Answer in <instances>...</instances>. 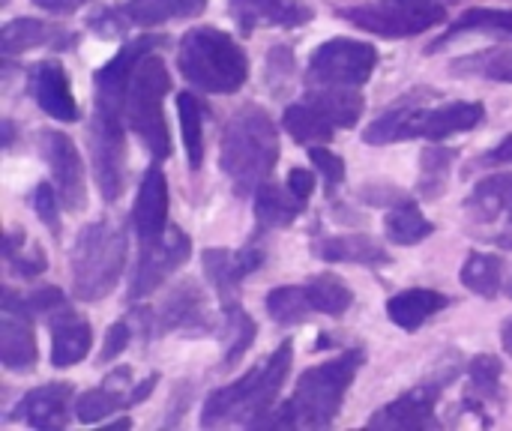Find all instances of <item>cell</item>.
Returning a JSON list of instances; mask_svg holds the SVG:
<instances>
[{"mask_svg":"<svg viewBox=\"0 0 512 431\" xmlns=\"http://www.w3.org/2000/svg\"><path fill=\"white\" fill-rule=\"evenodd\" d=\"M429 96H435V90H426V87L405 93L378 120L369 123V129L363 132V141L372 147L414 141V138L447 141L453 135L483 126V120H486L483 102H444V105L426 108Z\"/></svg>","mask_w":512,"mask_h":431,"instance_id":"1","label":"cell"},{"mask_svg":"<svg viewBox=\"0 0 512 431\" xmlns=\"http://www.w3.org/2000/svg\"><path fill=\"white\" fill-rule=\"evenodd\" d=\"M477 165H486V168H504V165H512V135H507L504 141H498L486 156H480Z\"/></svg>","mask_w":512,"mask_h":431,"instance_id":"51","label":"cell"},{"mask_svg":"<svg viewBox=\"0 0 512 431\" xmlns=\"http://www.w3.org/2000/svg\"><path fill=\"white\" fill-rule=\"evenodd\" d=\"M132 381V369L129 366H120L114 369L111 375H105V381L96 387V390H87L75 399V417L78 423L84 426H99L105 423L111 414H117L120 408L129 405V396H126V387Z\"/></svg>","mask_w":512,"mask_h":431,"instance_id":"24","label":"cell"},{"mask_svg":"<svg viewBox=\"0 0 512 431\" xmlns=\"http://www.w3.org/2000/svg\"><path fill=\"white\" fill-rule=\"evenodd\" d=\"M171 90V75L168 66L162 63V57L147 54L132 75L129 84V99H126V120L129 129L141 138V144L150 150V156L156 162L171 159L174 144H171V132L162 114V99Z\"/></svg>","mask_w":512,"mask_h":431,"instance_id":"7","label":"cell"},{"mask_svg":"<svg viewBox=\"0 0 512 431\" xmlns=\"http://www.w3.org/2000/svg\"><path fill=\"white\" fill-rule=\"evenodd\" d=\"M177 114H180V132H183L189 168L201 171V165H204V105L192 90H183V93H177Z\"/></svg>","mask_w":512,"mask_h":431,"instance_id":"38","label":"cell"},{"mask_svg":"<svg viewBox=\"0 0 512 431\" xmlns=\"http://www.w3.org/2000/svg\"><path fill=\"white\" fill-rule=\"evenodd\" d=\"M450 306V297L435 291V288H408L390 297L387 303V315L396 327L417 333L429 318H435L438 312H444Z\"/></svg>","mask_w":512,"mask_h":431,"instance_id":"25","label":"cell"},{"mask_svg":"<svg viewBox=\"0 0 512 431\" xmlns=\"http://www.w3.org/2000/svg\"><path fill=\"white\" fill-rule=\"evenodd\" d=\"M465 210L480 222L507 219L512 225V171L492 174L474 186V192L465 201Z\"/></svg>","mask_w":512,"mask_h":431,"instance_id":"29","label":"cell"},{"mask_svg":"<svg viewBox=\"0 0 512 431\" xmlns=\"http://www.w3.org/2000/svg\"><path fill=\"white\" fill-rule=\"evenodd\" d=\"M201 267H204V276L207 282L216 288V294L222 300H231V294L237 291L240 282H246L255 270L264 267V252L249 243L243 249H204L201 252Z\"/></svg>","mask_w":512,"mask_h":431,"instance_id":"18","label":"cell"},{"mask_svg":"<svg viewBox=\"0 0 512 431\" xmlns=\"http://www.w3.org/2000/svg\"><path fill=\"white\" fill-rule=\"evenodd\" d=\"M318 258H324L327 264H360V267H387L393 258L390 252L369 234H339V237H327L318 243Z\"/></svg>","mask_w":512,"mask_h":431,"instance_id":"27","label":"cell"},{"mask_svg":"<svg viewBox=\"0 0 512 431\" xmlns=\"http://www.w3.org/2000/svg\"><path fill=\"white\" fill-rule=\"evenodd\" d=\"M228 15L243 36H252L261 27L297 30L315 18V9L306 0H228Z\"/></svg>","mask_w":512,"mask_h":431,"instance_id":"17","label":"cell"},{"mask_svg":"<svg viewBox=\"0 0 512 431\" xmlns=\"http://www.w3.org/2000/svg\"><path fill=\"white\" fill-rule=\"evenodd\" d=\"M507 294H510V297H512V279H510V282H507Z\"/></svg>","mask_w":512,"mask_h":431,"instance_id":"57","label":"cell"},{"mask_svg":"<svg viewBox=\"0 0 512 431\" xmlns=\"http://www.w3.org/2000/svg\"><path fill=\"white\" fill-rule=\"evenodd\" d=\"M291 360H294V342L285 339L264 363L252 366L240 381L213 390L204 399L201 426L204 429H219V426L258 429L282 393V384L291 372Z\"/></svg>","mask_w":512,"mask_h":431,"instance_id":"3","label":"cell"},{"mask_svg":"<svg viewBox=\"0 0 512 431\" xmlns=\"http://www.w3.org/2000/svg\"><path fill=\"white\" fill-rule=\"evenodd\" d=\"M87 24H90V30H96L102 39H117V36H123L126 27H129L126 18L120 15V9H102V12L90 15Z\"/></svg>","mask_w":512,"mask_h":431,"instance_id":"48","label":"cell"},{"mask_svg":"<svg viewBox=\"0 0 512 431\" xmlns=\"http://www.w3.org/2000/svg\"><path fill=\"white\" fill-rule=\"evenodd\" d=\"M3 246H6V261H12V258L18 255V249H24V231H18V228H15V231H9Z\"/></svg>","mask_w":512,"mask_h":431,"instance_id":"54","label":"cell"},{"mask_svg":"<svg viewBox=\"0 0 512 431\" xmlns=\"http://www.w3.org/2000/svg\"><path fill=\"white\" fill-rule=\"evenodd\" d=\"M282 126H285V132L297 144H306V147L327 144L333 138V132H336V126L330 123V117L315 102H309V99L288 105L285 114H282Z\"/></svg>","mask_w":512,"mask_h":431,"instance_id":"32","label":"cell"},{"mask_svg":"<svg viewBox=\"0 0 512 431\" xmlns=\"http://www.w3.org/2000/svg\"><path fill=\"white\" fill-rule=\"evenodd\" d=\"M465 33H489V36H510L512 39V9H492V6H474V9H465L450 27L444 36H438L426 54L438 51L441 45H447L450 39L456 36H465Z\"/></svg>","mask_w":512,"mask_h":431,"instance_id":"30","label":"cell"},{"mask_svg":"<svg viewBox=\"0 0 512 431\" xmlns=\"http://www.w3.org/2000/svg\"><path fill=\"white\" fill-rule=\"evenodd\" d=\"M459 375V363L450 366L444 375L417 384L414 390L402 393L399 399H393L390 405H384L381 411H375L369 417V429H432L438 426L435 420V405L441 399V393L447 390V384Z\"/></svg>","mask_w":512,"mask_h":431,"instance_id":"13","label":"cell"},{"mask_svg":"<svg viewBox=\"0 0 512 431\" xmlns=\"http://www.w3.org/2000/svg\"><path fill=\"white\" fill-rule=\"evenodd\" d=\"M42 156L51 168L60 204L72 213H81L87 207V180H84L81 153L75 150L72 138L57 129H45L42 132Z\"/></svg>","mask_w":512,"mask_h":431,"instance_id":"14","label":"cell"},{"mask_svg":"<svg viewBox=\"0 0 512 431\" xmlns=\"http://www.w3.org/2000/svg\"><path fill=\"white\" fill-rule=\"evenodd\" d=\"M255 237L264 231H276V228H288L297 222V216H303L306 201L297 198L291 189L285 192L276 183H261L255 189Z\"/></svg>","mask_w":512,"mask_h":431,"instance_id":"26","label":"cell"},{"mask_svg":"<svg viewBox=\"0 0 512 431\" xmlns=\"http://www.w3.org/2000/svg\"><path fill=\"white\" fill-rule=\"evenodd\" d=\"M501 279H504V258H501V255L474 249V252L465 258L462 285H465L471 294L486 297V300H495V297L501 294Z\"/></svg>","mask_w":512,"mask_h":431,"instance_id":"37","label":"cell"},{"mask_svg":"<svg viewBox=\"0 0 512 431\" xmlns=\"http://www.w3.org/2000/svg\"><path fill=\"white\" fill-rule=\"evenodd\" d=\"M279 162V132L261 105H243L231 114L222 132L219 165L234 186L237 198L255 195Z\"/></svg>","mask_w":512,"mask_h":431,"instance_id":"4","label":"cell"},{"mask_svg":"<svg viewBox=\"0 0 512 431\" xmlns=\"http://www.w3.org/2000/svg\"><path fill=\"white\" fill-rule=\"evenodd\" d=\"M39 360L30 312L21 306V297L15 291H3V309H0V363L6 372L24 375L33 372Z\"/></svg>","mask_w":512,"mask_h":431,"instance_id":"15","label":"cell"},{"mask_svg":"<svg viewBox=\"0 0 512 431\" xmlns=\"http://www.w3.org/2000/svg\"><path fill=\"white\" fill-rule=\"evenodd\" d=\"M129 339H132V327H129V321H114V324L105 330L102 351H99V363L120 360V354L129 348Z\"/></svg>","mask_w":512,"mask_h":431,"instance_id":"46","label":"cell"},{"mask_svg":"<svg viewBox=\"0 0 512 431\" xmlns=\"http://www.w3.org/2000/svg\"><path fill=\"white\" fill-rule=\"evenodd\" d=\"M222 312H225V351H222V369H234L240 363V357L252 348L255 336H258V324L252 321V315L243 309V303L237 300H222Z\"/></svg>","mask_w":512,"mask_h":431,"instance_id":"35","label":"cell"},{"mask_svg":"<svg viewBox=\"0 0 512 431\" xmlns=\"http://www.w3.org/2000/svg\"><path fill=\"white\" fill-rule=\"evenodd\" d=\"M267 306V315L279 324V327H297V324H306L309 315L315 312L309 297H306V288L303 285H279L267 294L264 300Z\"/></svg>","mask_w":512,"mask_h":431,"instance_id":"40","label":"cell"},{"mask_svg":"<svg viewBox=\"0 0 512 431\" xmlns=\"http://www.w3.org/2000/svg\"><path fill=\"white\" fill-rule=\"evenodd\" d=\"M378 66V48L351 36L321 42L309 57V84L315 87H363Z\"/></svg>","mask_w":512,"mask_h":431,"instance_id":"10","label":"cell"},{"mask_svg":"<svg viewBox=\"0 0 512 431\" xmlns=\"http://www.w3.org/2000/svg\"><path fill=\"white\" fill-rule=\"evenodd\" d=\"M168 45V36L144 33L132 42H126L108 63H102L93 72V123L102 126H123V111L129 99V84L135 75V66L153 54L156 48Z\"/></svg>","mask_w":512,"mask_h":431,"instance_id":"9","label":"cell"},{"mask_svg":"<svg viewBox=\"0 0 512 431\" xmlns=\"http://www.w3.org/2000/svg\"><path fill=\"white\" fill-rule=\"evenodd\" d=\"M210 0H126L120 15L129 27H159L168 21H186L198 18L207 9Z\"/></svg>","mask_w":512,"mask_h":431,"instance_id":"28","label":"cell"},{"mask_svg":"<svg viewBox=\"0 0 512 431\" xmlns=\"http://www.w3.org/2000/svg\"><path fill=\"white\" fill-rule=\"evenodd\" d=\"M15 144V126L12 120H3V147H12Z\"/></svg>","mask_w":512,"mask_h":431,"instance_id":"56","label":"cell"},{"mask_svg":"<svg viewBox=\"0 0 512 431\" xmlns=\"http://www.w3.org/2000/svg\"><path fill=\"white\" fill-rule=\"evenodd\" d=\"M501 345H504V351L512 357V318H507L501 324Z\"/></svg>","mask_w":512,"mask_h":431,"instance_id":"55","label":"cell"},{"mask_svg":"<svg viewBox=\"0 0 512 431\" xmlns=\"http://www.w3.org/2000/svg\"><path fill=\"white\" fill-rule=\"evenodd\" d=\"M294 72V51L288 45H273L267 54V87L273 96H282L285 87L291 84Z\"/></svg>","mask_w":512,"mask_h":431,"instance_id":"42","label":"cell"},{"mask_svg":"<svg viewBox=\"0 0 512 431\" xmlns=\"http://www.w3.org/2000/svg\"><path fill=\"white\" fill-rule=\"evenodd\" d=\"M468 378H471V393L480 402H501L504 399V366L495 354H477L468 366Z\"/></svg>","mask_w":512,"mask_h":431,"instance_id":"41","label":"cell"},{"mask_svg":"<svg viewBox=\"0 0 512 431\" xmlns=\"http://www.w3.org/2000/svg\"><path fill=\"white\" fill-rule=\"evenodd\" d=\"M366 363L363 348H351L327 363H318L306 369L291 393V399L261 420V426H282V429H327L339 411L342 402L357 378V372ZM258 426V429H261Z\"/></svg>","mask_w":512,"mask_h":431,"instance_id":"2","label":"cell"},{"mask_svg":"<svg viewBox=\"0 0 512 431\" xmlns=\"http://www.w3.org/2000/svg\"><path fill=\"white\" fill-rule=\"evenodd\" d=\"M309 162L318 168V174L327 180V189L330 192H336V186H342L345 183V159L339 156V153H333V150H327V147H321V144H312L309 147Z\"/></svg>","mask_w":512,"mask_h":431,"instance_id":"43","label":"cell"},{"mask_svg":"<svg viewBox=\"0 0 512 431\" xmlns=\"http://www.w3.org/2000/svg\"><path fill=\"white\" fill-rule=\"evenodd\" d=\"M30 93L36 99V105L60 123H75L78 120V102L72 96V84L69 75L63 69V63L57 60H42L33 66L30 72Z\"/></svg>","mask_w":512,"mask_h":431,"instance_id":"20","label":"cell"},{"mask_svg":"<svg viewBox=\"0 0 512 431\" xmlns=\"http://www.w3.org/2000/svg\"><path fill=\"white\" fill-rule=\"evenodd\" d=\"M147 327L156 336L180 333L183 339H204L213 336L216 318L210 309L207 291L195 279H183L159 300V306L147 315Z\"/></svg>","mask_w":512,"mask_h":431,"instance_id":"11","label":"cell"},{"mask_svg":"<svg viewBox=\"0 0 512 431\" xmlns=\"http://www.w3.org/2000/svg\"><path fill=\"white\" fill-rule=\"evenodd\" d=\"M306 99L315 102L336 129H354L366 111V102L357 93V87H318L306 93Z\"/></svg>","mask_w":512,"mask_h":431,"instance_id":"34","label":"cell"},{"mask_svg":"<svg viewBox=\"0 0 512 431\" xmlns=\"http://www.w3.org/2000/svg\"><path fill=\"white\" fill-rule=\"evenodd\" d=\"M132 225L141 243H153L168 231V180L162 168H147L132 204Z\"/></svg>","mask_w":512,"mask_h":431,"instance_id":"19","label":"cell"},{"mask_svg":"<svg viewBox=\"0 0 512 431\" xmlns=\"http://www.w3.org/2000/svg\"><path fill=\"white\" fill-rule=\"evenodd\" d=\"M192 255V240L186 237V231L180 228H168L159 240L153 243H141V255L129 282V300H144L150 297L156 288H162V282L177 273L186 258Z\"/></svg>","mask_w":512,"mask_h":431,"instance_id":"12","label":"cell"},{"mask_svg":"<svg viewBox=\"0 0 512 431\" xmlns=\"http://www.w3.org/2000/svg\"><path fill=\"white\" fill-rule=\"evenodd\" d=\"M123 267H126V231L117 228L111 219L84 225L69 252L72 294L81 303L105 300L117 288Z\"/></svg>","mask_w":512,"mask_h":431,"instance_id":"6","label":"cell"},{"mask_svg":"<svg viewBox=\"0 0 512 431\" xmlns=\"http://www.w3.org/2000/svg\"><path fill=\"white\" fill-rule=\"evenodd\" d=\"M87 138H90V156H93V174L99 192L108 204H114L123 195V180H126V132L123 126H102L90 120Z\"/></svg>","mask_w":512,"mask_h":431,"instance_id":"16","label":"cell"},{"mask_svg":"<svg viewBox=\"0 0 512 431\" xmlns=\"http://www.w3.org/2000/svg\"><path fill=\"white\" fill-rule=\"evenodd\" d=\"M21 306H24L30 315H51V312H57V309L66 306V294H63L60 288H54V285L36 288V291H30V294L21 297Z\"/></svg>","mask_w":512,"mask_h":431,"instance_id":"45","label":"cell"},{"mask_svg":"<svg viewBox=\"0 0 512 431\" xmlns=\"http://www.w3.org/2000/svg\"><path fill=\"white\" fill-rule=\"evenodd\" d=\"M12 273L15 276H21V279H36L39 273H45L48 270V258H45V252H42V246H33L30 249V255H15L12 261Z\"/></svg>","mask_w":512,"mask_h":431,"instance_id":"49","label":"cell"},{"mask_svg":"<svg viewBox=\"0 0 512 431\" xmlns=\"http://www.w3.org/2000/svg\"><path fill=\"white\" fill-rule=\"evenodd\" d=\"M156 384H159V375L153 372V375H147L141 384H135L132 387V393H129V405H141L144 399H150L153 396V390H156Z\"/></svg>","mask_w":512,"mask_h":431,"instance_id":"52","label":"cell"},{"mask_svg":"<svg viewBox=\"0 0 512 431\" xmlns=\"http://www.w3.org/2000/svg\"><path fill=\"white\" fill-rule=\"evenodd\" d=\"M384 234L396 246H417L426 237L435 234V225L423 216L420 204L414 198H405L402 204L390 207L384 216Z\"/></svg>","mask_w":512,"mask_h":431,"instance_id":"33","label":"cell"},{"mask_svg":"<svg viewBox=\"0 0 512 431\" xmlns=\"http://www.w3.org/2000/svg\"><path fill=\"white\" fill-rule=\"evenodd\" d=\"M453 6L456 0H375V3L342 6L336 9V15L384 39H411L432 27L447 24Z\"/></svg>","mask_w":512,"mask_h":431,"instance_id":"8","label":"cell"},{"mask_svg":"<svg viewBox=\"0 0 512 431\" xmlns=\"http://www.w3.org/2000/svg\"><path fill=\"white\" fill-rule=\"evenodd\" d=\"M405 198H408V192H402L399 186H390V183H366V186L360 189V201H366L369 207H384V210H390V207L402 204Z\"/></svg>","mask_w":512,"mask_h":431,"instance_id":"47","label":"cell"},{"mask_svg":"<svg viewBox=\"0 0 512 431\" xmlns=\"http://www.w3.org/2000/svg\"><path fill=\"white\" fill-rule=\"evenodd\" d=\"M177 69L195 90L237 93L249 78V57L231 33L198 24L180 39Z\"/></svg>","mask_w":512,"mask_h":431,"instance_id":"5","label":"cell"},{"mask_svg":"<svg viewBox=\"0 0 512 431\" xmlns=\"http://www.w3.org/2000/svg\"><path fill=\"white\" fill-rule=\"evenodd\" d=\"M453 75L462 78H486V81H504L512 84V48H489L477 54H465L450 63Z\"/></svg>","mask_w":512,"mask_h":431,"instance_id":"39","label":"cell"},{"mask_svg":"<svg viewBox=\"0 0 512 431\" xmlns=\"http://www.w3.org/2000/svg\"><path fill=\"white\" fill-rule=\"evenodd\" d=\"M303 288H306V297L318 315L342 318L354 306V291L336 273H315Z\"/></svg>","mask_w":512,"mask_h":431,"instance_id":"36","label":"cell"},{"mask_svg":"<svg viewBox=\"0 0 512 431\" xmlns=\"http://www.w3.org/2000/svg\"><path fill=\"white\" fill-rule=\"evenodd\" d=\"M78 42H81L78 33L45 24L39 18H12L3 24V54L6 57L24 54L30 48H39V45H51L57 51H72Z\"/></svg>","mask_w":512,"mask_h":431,"instance_id":"23","label":"cell"},{"mask_svg":"<svg viewBox=\"0 0 512 431\" xmlns=\"http://www.w3.org/2000/svg\"><path fill=\"white\" fill-rule=\"evenodd\" d=\"M57 204H60V195L54 186L48 183H39L36 192H33V210L39 216L42 225L51 228V234H60V216H57Z\"/></svg>","mask_w":512,"mask_h":431,"instance_id":"44","label":"cell"},{"mask_svg":"<svg viewBox=\"0 0 512 431\" xmlns=\"http://www.w3.org/2000/svg\"><path fill=\"white\" fill-rule=\"evenodd\" d=\"M51 327V366L54 369H69L87 360L93 348V330L84 318L69 312L66 306L48 315Z\"/></svg>","mask_w":512,"mask_h":431,"instance_id":"22","label":"cell"},{"mask_svg":"<svg viewBox=\"0 0 512 431\" xmlns=\"http://www.w3.org/2000/svg\"><path fill=\"white\" fill-rule=\"evenodd\" d=\"M39 9H45V12H51V15H69V12H75L84 0H33Z\"/></svg>","mask_w":512,"mask_h":431,"instance_id":"53","label":"cell"},{"mask_svg":"<svg viewBox=\"0 0 512 431\" xmlns=\"http://www.w3.org/2000/svg\"><path fill=\"white\" fill-rule=\"evenodd\" d=\"M69 405H72V387L66 381H54L30 390L9 414V420H21L30 429H63L69 420Z\"/></svg>","mask_w":512,"mask_h":431,"instance_id":"21","label":"cell"},{"mask_svg":"<svg viewBox=\"0 0 512 431\" xmlns=\"http://www.w3.org/2000/svg\"><path fill=\"white\" fill-rule=\"evenodd\" d=\"M288 189L297 195V198H309L315 192V174L309 168H291L288 171Z\"/></svg>","mask_w":512,"mask_h":431,"instance_id":"50","label":"cell"},{"mask_svg":"<svg viewBox=\"0 0 512 431\" xmlns=\"http://www.w3.org/2000/svg\"><path fill=\"white\" fill-rule=\"evenodd\" d=\"M456 150L441 144V141H429V147H423L420 153V177H417V192L423 201H438L453 177V165H456Z\"/></svg>","mask_w":512,"mask_h":431,"instance_id":"31","label":"cell"}]
</instances>
